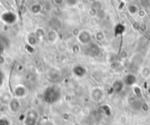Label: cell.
<instances>
[{"label":"cell","instance_id":"cell-1","mask_svg":"<svg viewBox=\"0 0 150 125\" xmlns=\"http://www.w3.org/2000/svg\"><path fill=\"white\" fill-rule=\"evenodd\" d=\"M62 94L59 87L56 86H51L46 89L44 92V100L47 103L53 104L61 99Z\"/></svg>","mask_w":150,"mask_h":125},{"label":"cell","instance_id":"cell-2","mask_svg":"<svg viewBox=\"0 0 150 125\" xmlns=\"http://www.w3.org/2000/svg\"><path fill=\"white\" fill-rule=\"evenodd\" d=\"M77 40H78V41L81 44H83V45H88V44L91 43L92 36H91V33L89 31H87V30H82L77 34Z\"/></svg>","mask_w":150,"mask_h":125},{"label":"cell","instance_id":"cell-3","mask_svg":"<svg viewBox=\"0 0 150 125\" xmlns=\"http://www.w3.org/2000/svg\"><path fill=\"white\" fill-rule=\"evenodd\" d=\"M38 119V115L34 110H31L26 114V117L25 120V125H35Z\"/></svg>","mask_w":150,"mask_h":125},{"label":"cell","instance_id":"cell-4","mask_svg":"<svg viewBox=\"0 0 150 125\" xmlns=\"http://www.w3.org/2000/svg\"><path fill=\"white\" fill-rule=\"evenodd\" d=\"M73 73L75 76H76L77 78H83L86 74H87V69L80 64L75 65L73 70H72Z\"/></svg>","mask_w":150,"mask_h":125},{"label":"cell","instance_id":"cell-5","mask_svg":"<svg viewBox=\"0 0 150 125\" xmlns=\"http://www.w3.org/2000/svg\"><path fill=\"white\" fill-rule=\"evenodd\" d=\"M123 82L126 86H132L136 84L137 82V78L135 75L132 74V73H129L127 75L125 76L124 79H123Z\"/></svg>","mask_w":150,"mask_h":125},{"label":"cell","instance_id":"cell-6","mask_svg":"<svg viewBox=\"0 0 150 125\" xmlns=\"http://www.w3.org/2000/svg\"><path fill=\"white\" fill-rule=\"evenodd\" d=\"M103 96L104 94L100 88H94L91 92V99L94 101H100L103 99Z\"/></svg>","mask_w":150,"mask_h":125},{"label":"cell","instance_id":"cell-7","mask_svg":"<svg viewBox=\"0 0 150 125\" xmlns=\"http://www.w3.org/2000/svg\"><path fill=\"white\" fill-rule=\"evenodd\" d=\"M99 52H100V49L96 44H93V43L88 44V54L91 56H97L99 54Z\"/></svg>","mask_w":150,"mask_h":125},{"label":"cell","instance_id":"cell-8","mask_svg":"<svg viewBox=\"0 0 150 125\" xmlns=\"http://www.w3.org/2000/svg\"><path fill=\"white\" fill-rule=\"evenodd\" d=\"M124 86H125V84H124L123 80H120V79L115 80L112 84V90L114 93L119 94L124 89Z\"/></svg>","mask_w":150,"mask_h":125},{"label":"cell","instance_id":"cell-9","mask_svg":"<svg viewBox=\"0 0 150 125\" xmlns=\"http://www.w3.org/2000/svg\"><path fill=\"white\" fill-rule=\"evenodd\" d=\"M47 39L50 42H54L56 41V39H57V34H56V32L54 31V30H50L47 34Z\"/></svg>","mask_w":150,"mask_h":125},{"label":"cell","instance_id":"cell-10","mask_svg":"<svg viewBox=\"0 0 150 125\" xmlns=\"http://www.w3.org/2000/svg\"><path fill=\"white\" fill-rule=\"evenodd\" d=\"M10 108H11V111H13V112H17L18 109H19V108H20V103L18 102V100H12L11 101V103H10Z\"/></svg>","mask_w":150,"mask_h":125},{"label":"cell","instance_id":"cell-11","mask_svg":"<svg viewBox=\"0 0 150 125\" xmlns=\"http://www.w3.org/2000/svg\"><path fill=\"white\" fill-rule=\"evenodd\" d=\"M25 89L24 86H18L16 89H15V95L17 97H23L24 95H25Z\"/></svg>","mask_w":150,"mask_h":125},{"label":"cell","instance_id":"cell-12","mask_svg":"<svg viewBox=\"0 0 150 125\" xmlns=\"http://www.w3.org/2000/svg\"><path fill=\"white\" fill-rule=\"evenodd\" d=\"M40 11H41V6H40V4H33L32 7H31V11H32L33 13H34V14L40 13Z\"/></svg>","mask_w":150,"mask_h":125},{"label":"cell","instance_id":"cell-13","mask_svg":"<svg viewBox=\"0 0 150 125\" xmlns=\"http://www.w3.org/2000/svg\"><path fill=\"white\" fill-rule=\"evenodd\" d=\"M125 31V26L121 24H119L115 26V29H114V32L117 35L119 34H122Z\"/></svg>","mask_w":150,"mask_h":125},{"label":"cell","instance_id":"cell-14","mask_svg":"<svg viewBox=\"0 0 150 125\" xmlns=\"http://www.w3.org/2000/svg\"><path fill=\"white\" fill-rule=\"evenodd\" d=\"M128 11L131 14H136L139 11L138 7L135 4H129L128 6Z\"/></svg>","mask_w":150,"mask_h":125},{"label":"cell","instance_id":"cell-15","mask_svg":"<svg viewBox=\"0 0 150 125\" xmlns=\"http://www.w3.org/2000/svg\"><path fill=\"white\" fill-rule=\"evenodd\" d=\"M65 3L67 4V5H69L70 7H73V6H76V5L78 4L79 0H65Z\"/></svg>","mask_w":150,"mask_h":125},{"label":"cell","instance_id":"cell-16","mask_svg":"<svg viewBox=\"0 0 150 125\" xmlns=\"http://www.w3.org/2000/svg\"><path fill=\"white\" fill-rule=\"evenodd\" d=\"M142 75L144 77V78H149L150 76V69L149 67H145L142 69Z\"/></svg>","mask_w":150,"mask_h":125},{"label":"cell","instance_id":"cell-17","mask_svg":"<svg viewBox=\"0 0 150 125\" xmlns=\"http://www.w3.org/2000/svg\"><path fill=\"white\" fill-rule=\"evenodd\" d=\"M27 41H28V43L30 45H33V44L36 43V36L34 34H31V35L28 36Z\"/></svg>","mask_w":150,"mask_h":125},{"label":"cell","instance_id":"cell-18","mask_svg":"<svg viewBox=\"0 0 150 125\" xmlns=\"http://www.w3.org/2000/svg\"><path fill=\"white\" fill-rule=\"evenodd\" d=\"M105 38V35H104V33L101 32V31H98L96 33V39L98 41H102L103 39Z\"/></svg>","mask_w":150,"mask_h":125},{"label":"cell","instance_id":"cell-19","mask_svg":"<svg viewBox=\"0 0 150 125\" xmlns=\"http://www.w3.org/2000/svg\"><path fill=\"white\" fill-rule=\"evenodd\" d=\"M53 2L56 6H62L65 3V0H53Z\"/></svg>","mask_w":150,"mask_h":125},{"label":"cell","instance_id":"cell-20","mask_svg":"<svg viewBox=\"0 0 150 125\" xmlns=\"http://www.w3.org/2000/svg\"><path fill=\"white\" fill-rule=\"evenodd\" d=\"M40 125H54L49 120L47 119H42L40 123Z\"/></svg>","mask_w":150,"mask_h":125},{"label":"cell","instance_id":"cell-21","mask_svg":"<svg viewBox=\"0 0 150 125\" xmlns=\"http://www.w3.org/2000/svg\"><path fill=\"white\" fill-rule=\"evenodd\" d=\"M4 81V75L3 71H0V87L3 86Z\"/></svg>","mask_w":150,"mask_h":125},{"label":"cell","instance_id":"cell-22","mask_svg":"<svg viewBox=\"0 0 150 125\" xmlns=\"http://www.w3.org/2000/svg\"><path fill=\"white\" fill-rule=\"evenodd\" d=\"M9 122H8V120H6V119H4V118H1L0 119V125H9Z\"/></svg>","mask_w":150,"mask_h":125},{"label":"cell","instance_id":"cell-23","mask_svg":"<svg viewBox=\"0 0 150 125\" xmlns=\"http://www.w3.org/2000/svg\"><path fill=\"white\" fill-rule=\"evenodd\" d=\"M137 13H138V15H139L141 18H143V17L145 16V14H146V13H145V11H143V10H139Z\"/></svg>","mask_w":150,"mask_h":125},{"label":"cell","instance_id":"cell-24","mask_svg":"<svg viewBox=\"0 0 150 125\" xmlns=\"http://www.w3.org/2000/svg\"><path fill=\"white\" fill-rule=\"evenodd\" d=\"M124 1H126V2H130V1H132V0H124Z\"/></svg>","mask_w":150,"mask_h":125},{"label":"cell","instance_id":"cell-25","mask_svg":"<svg viewBox=\"0 0 150 125\" xmlns=\"http://www.w3.org/2000/svg\"><path fill=\"white\" fill-rule=\"evenodd\" d=\"M147 125H149V124H147Z\"/></svg>","mask_w":150,"mask_h":125}]
</instances>
